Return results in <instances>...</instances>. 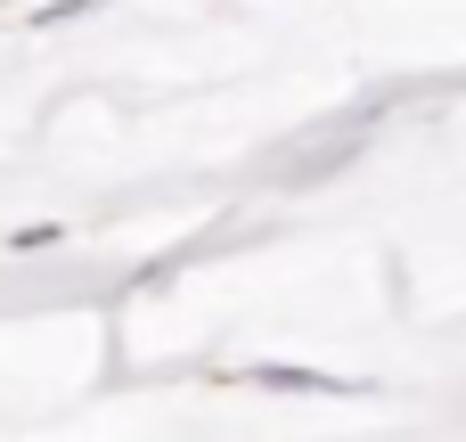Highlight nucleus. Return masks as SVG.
<instances>
[{"label": "nucleus", "mask_w": 466, "mask_h": 442, "mask_svg": "<svg viewBox=\"0 0 466 442\" xmlns=\"http://www.w3.org/2000/svg\"><path fill=\"white\" fill-rule=\"evenodd\" d=\"M262 385H287V394H344L336 377H311V369H254Z\"/></svg>", "instance_id": "1"}]
</instances>
